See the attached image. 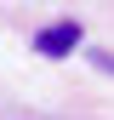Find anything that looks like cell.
Instances as JSON below:
<instances>
[{
  "mask_svg": "<svg viewBox=\"0 0 114 120\" xmlns=\"http://www.w3.org/2000/svg\"><path fill=\"white\" fill-rule=\"evenodd\" d=\"M34 46L46 52V57H68V52L80 46V29H74V23H51V29L34 34Z\"/></svg>",
  "mask_w": 114,
  "mask_h": 120,
  "instance_id": "obj_1",
  "label": "cell"
}]
</instances>
